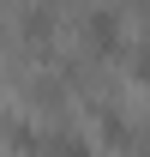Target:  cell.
<instances>
[{
    "label": "cell",
    "mask_w": 150,
    "mask_h": 157,
    "mask_svg": "<svg viewBox=\"0 0 150 157\" xmlns=\"http://www.w3.org/2000/svg\"><path fill=\"white\" fill-rule=\"evenodd\" d=\"M84 42H90L96 55H120V18H114V12H102V6H96L90 18H84Z\"/></svg>",
    "instance_id": "obj_1"
},
{
    "label": "cell",
    "mask_w": 150,
    "mask_h": 157,
    "mask_svg": "<svg viewBox=\"0 0 150 157\" xmlns=\"http://www.w3.org/2000/svg\"><path fill=\"white\" fill-rule=\"evenodd\" d=\"M48 30H54V18H48V6H36V12H30V24H24V36H30V42H42Z\"/></svg>",
    "instance_id": "obj_2"
},
{
    "label": "cell",
    "mask_w": 150,
    "mask_h": 157,
    "mask_svg": "<svg viewBox=\"0 0 150 157\" xmlns=\"http://www.w3.org/2000/svg\"><path fill=\"white\" fill-rule=\"evenodd\" d=\"M132 78H138V85H150V48H138V55H132Z\"/></svg>",
    "instance_id": "obj_3"
},
{
    "label": "cell",
    "mask_w": 150,
    "mask_h": 157,
    "mask_svg": "<svg viewBox=\"0 0 150 157\" xmlns=\"http://www.w3.org/2000/svg\"><path fill=\"white\" fill-rule=\"evenodd\" d=\"M0 36H6V30H0Z\"/></svg>",
    "instance_id": "obj_4"
}]
</instances>
